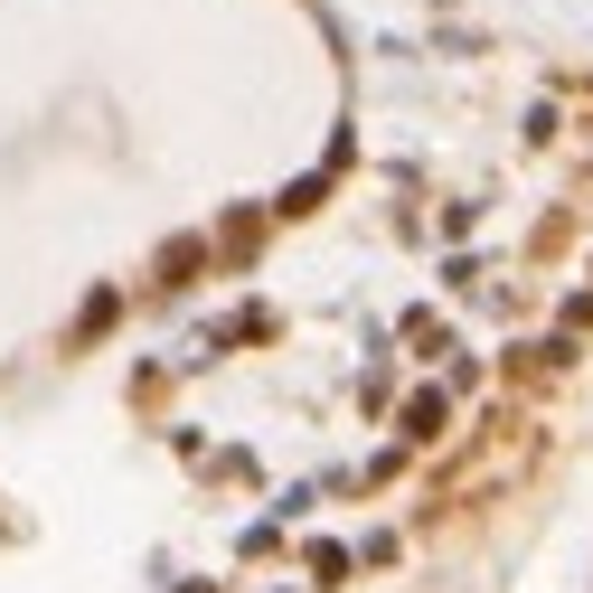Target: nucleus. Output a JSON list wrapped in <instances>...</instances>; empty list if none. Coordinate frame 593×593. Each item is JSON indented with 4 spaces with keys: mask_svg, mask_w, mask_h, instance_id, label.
Masks as SVG:
<instances>
[{
    "mask_svg": "<svg viewBox=\"0 0 593 593\" xmlns=\"http://www.w3.org/2000/svg\"><path fill=\"white\" fill-rule=\"evenodd\" d=\"M433 433H443V396H415L405 405V443H433Z\"/></svg>",
    "mask_w": 593,
    "mask_h": 593,
    "instance_id": "obj_1",
    "label": "nucleus"
}]
</instances>
